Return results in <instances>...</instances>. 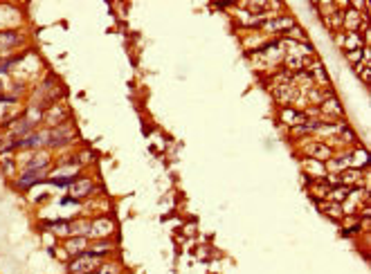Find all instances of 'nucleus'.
<instances>
[{
	"mask_svg": "<svg viewBox=\"0 0 371 274\" xmlns=\"http://www.w3.org/2000/svg\"><path fill=\"white\" fill-rule=\"evenodd\" d=\"M77 139V128H74L72 121H65L61 126L50 128V137H48V151H58V148H70Z\"/></svg>",
	"mask_w": 371,
	"mask_h": 274,
	"instance_id": "1",
	"label": "nucleus"
},
{
	"mask_svg": "<svg viewBox=\"0 0 371 274\" xmlns=\"http://www.w3.org/2000/svg\"><path fill=\"white\" fill-rule=\"evenodd\" d=\"M106 263V258H99V256H92V254H81V256H74L65 263V270L68 274H90L95 270H99L101 265Z\"/></svg>",
	"mask_w": 371,
	"mask_h": 274,
	"instance_id": "2",
	"label": "nucleus"
},
{
	"mask_svg": "<svg viewBox=\"0 0 371 274\" xmlns=\"http://www.w3.org/2000/svg\"><path fill=\"white\" fill-rule=\"evenodd\" d=\"M101 187H97V182L92 178H88V175H79V178L74 180L72 185L68 187V195L72 198V200L81 202V200H88V198H92V193Z\"/></svg>",
	"mask_w": 371,
	"mask_h": 274,
	"instance_id": "3",
	"label": "nucleus"
},
{
	"mask_svg": "<svg viewBox=\"0 0 371 274\" xmlns=\"http://www.w3.org/2000/svg\"><path fill=\"white\" fill-rule=\"evenodd\" d=\"M27 43V36L21 29H0V58L9 56V52L23 48Z\"/></svg>",
	"mask_w": 371,
	"mask_h": 274,
	"instance_id": "4",
	"label": "nucleus"
},
{
	"mask_svg": "<svg viewBox=\"0 0 371 274\" xmlns=\"http://www.w3.org/2000/svg\"><path fill=\"white\" fill-rule=\"evenodd\" d=\"M65 121H72V112L65 104H52L43 110V124L45 128H54V126H61Z\"/></svg>",
	"mask_w": 371,
	"mask_h": 274,
	"instance_id": "5",
	"label": "nucleus"
},
{
	"mask_svg": "<svg viewBox=\"0 0 371 274\" xmlns=\"http://www.w3.org/2000/svg\"><path fill=\"white\" fill-rule=\"evenodd\" d=\"M48 175H50V171H18L16 180H14V187H16L18 191H29L36 185L48 182Z\"/></svg>",
	"mask_w": 371,
	"mask_h": 274,
	"instance_id": "6",
	"label": "nucleus"
},
{
	"mask_svg": "<svg viewBox=\"0 0 371 274\" xmlns=\"http://www.w3.org/2000/svg\"><path fill=\"white\" fill-rule=\"evenodd\" d=\"M117 234V222L111 216L90 218V241L92 238H113Z\"/></svg>",
	"mask_w": 371,
	"mask_h": 274,
	"instance_id": "7",
	"label": "nucleus"
},
{
	"mask_svg": "<svg viewBox=\"0 0 371 274\" xmlns=\"http://www.w3.org/2000/svg\"><path fill=\"white\" fill-rule=\"evenodd\" d=\"M302 151L306 153V158L311 160H317V162H326V160L333 158V148L329 146L326 142H322V139H311V142H304Z\"/></svg>",
	"mask_w": 371,
	"mask_h": 274,
	"instance_id": "8",
	"label": "nucleus"
},
{
	"mask_svg": "<svg viewBox=\"0 0 371 274\" xmlns=\"http://www.w3.org/2000/svg\"><path fill=\"white\" fill-rule=\"evenodd\" d=\"M367 21H369V16L360 14V11L353 9L351 5L342 11V29H344V32H360L362 23H367Z\"/></svg>",
	"mask_w": 371,
	"mask_h": 274,
	"instance_id": "9",
	"label": "nucleus"
},
{
	"mask_svg": "<svg viewBox=\"0 0 371 274\" xmlns=\"http://www.w3.org/2000/svg\"><path fill=\"white\" fill-rule=\"evenodd\" d=\"M115 252H117V243L111 241V238H92L90 245H88V254L99 256V258H106V261Z\"/></svg>",
	"mask_w": 371,
	"mask_h": 274,
	"instance_id": "10",
	"label": "nucleus"
},
{
	"mask_svg": "<svg viewBox=\"0 0 371 274\" xmlns=\"http://www.w3.org/2000/svg\"><path fill=\"white\" fill-rule=\"evenodd\" d=\"M277 117H279V121L288 128L299 126V124H304V121L308 119V115L302 110V108H292V106H281Z\"/></svg>",
	"mask_w": 371,
	"mask_h": 274,
	"instance_id": "11",
	"label": "nucleus"
},
{
	"mask_svg": "<svg viewBox=\"0 0 371 274\" xmlns=\"http://www.w3.org/2000/svg\"><path fill=\"white\" fill-rule=\"evenodd\" d=\"M319 117H322L324 121L344 119V110H342V104L338 101V97H331V99H326V101L319 104Z\"/></svg>",
	"mask_w": 371,
	"mask_h": 274,
	"instance_id": "12",
	"label": "nucleus"
},
{
	"mask_svg": "<svg viewBox=\"0 0 371 274\" xmlns=\"http://www.w3.org/2000/svg\"><path fill=\"white\" fill-rule=\"evenodd\" d=\"M88 245H90V238H86V236H70L63 241V249L68 252L70 258L86 254L88 252Z\"/></svg>",
	"mask_w": 371,
	"mask_h": 274,
	"instance_id": "13",
	"label": "nucleus"
},
{
	"mask_svg": "<svg viewBox=\"0 0 371 274\" xmlns=\"http://www.w3.org/2000/svg\"><path fill=\"white\" fill-rule=\"evenodd\" d=\"M351 164V151H344V153H333V158L324 162V169L326 173H342L344 169H349Z\"/></svg>",
	"mask_w": 371,
	"mask_h": 274,
	"instance_id": "14",
	"label": "nucleus"
},
{
	"mask_svg": "<svg viewBox=\"0 0 371 274\" xmlns=\"http://www.w3.org/2000/svg\"><path fill=\"white\" fill-rule=\"evenodd\" d=\"M315 205H317V209L322 211L326 218H331V220H335V222L344 220V211H342V205H338V202L319 200V202H315Z\"/></svg>",
	"mask_w": 371,
	"mask_h": 274,
	"instance_id": "15",
	"label": "nucleus"
},
{
	"mask_svg": "<svg viewBox=\"0 0 371 274\" xmlns=\"http://www.w3.org/2000/svg\"><path fill=\"white\" fill-rule=\"evenodd\" d=\"M0 173L5 175L7 180H16V175H18V162H16V155H14V153L0 155Z\"/></svg>",
	"mask_w": 371,
	"mask_h": 274,
	"instance_id": "16",
	"label": "nucleus"
},
{
	"mask_svg": "<svg viewBox=\"0 0 371 274\" xmlns=\"http://www.w3.org/2000/svg\"><path fill=\"white\" fill-rule=\"evenodd\" d=\"M70 234H72V236L90 238V218H88V216L72 218V220H70Z\"/></svg>",
	"mask_w": 371,
	"mask_h": 274,
	"instance_id": "17",
	"label": "nucleus"
},
{
	"mask_svg": "<svg viewBox=\"0 0 371 274\" xmlns=\"http://www.w3.org/2000/svg\"><path fill=\"white\" fill-rule=\"evenodd\" d=\"M304 171H306L304 178H311V180H322L326 175L324 162H317V160H311V158L304 160Z\"/></svg>",
	"mask_w": 371,
	"mask_h": 274,
	"instance_id": "18",
	"label": "nucleus"
},
{
	"mask_svg": "<svg viewBox=\"0 0 371 274\" xmlns=\"http://www.w3.org/2000/svg\"><path fill=\"white\" fill-rule=\"evenodd\" d=\"M351 169H360V171H367L369 169V155H367V151L362 146H353V151H351Z\"/></svg>",
	"mask_w": 371,
	"mask_h": 274,
	"instance_id": "19",
	"label": "nucleus"
},
{
	"mask_svg": "<svg viewBox=\"0 0 371 274\" xmlns=\"http://www.w3.org/2000/svg\"><path fill=\"white\" fill-rule=\"evenodd\" d=\"M342 48H344V52H353V50H362L367 48L365 41H362L360 32H342Z\"/></svg>",
	"mask_w": 371,
	"mask_h": 274,
	"instance_id": "20",
	"label": "nucleus"
},
{
	"mask_svg": "<svg viewBox=\"0 0 371 274\" xmlns=\"http://www.w3.org/2000/svg\"><path fill=\"white\" fill-rule=\"evenodd\" d=\"M324 25L329 27L331 32L333 34H338V32H342V9H335V11H331L329 16H324Z\"/></svg>",
	"mask_w": 371,
	"mask_h": 274,
	"instance_id": "21",
	"label": "nucleus"
},
{
	"mask_svg": "<svg viewBox=\"0 0 371 274\" xmlns=\"http://www.w3.org/2000/svg\"><path fill=\"white\" fill-rule=\"evenodd\" d=\"M349 187H344V185H340V187H333V189L329 191V195H326V200H331V202H338V205H342V202L349 198Z\"/></svg>",
	"mask_w": 371,
	"mask_h": 274,
	"instance_id": "22",
	"label": "nucleus"
},
{
	"mask_svg": "<svg viewBox=\"0 0 371 274\" xmlns=\"http://www.w3.org/2000/svg\"><path fill=\"white\" fill-rule=\"evenodd\" d=\"M90 274H122V265L117 263V261H106L99 270H95Z\"/></svg>",
	"mask_w": 371,
	"mask_h": 274,
	"instance_id": "23",
	"label": "nucleus"
},
{
	"mask_svg": "<svg viewBox=\"0 0 371 274\" xmlns=\"http://www.w3.org/2000/svg\"><path fill=\"white\" fill-rule=\"evenodd\" d=\"M95 160H97V155L92 153V151H88V148H84V151H79V153H77V164H79L81 169H84V166H88L90 162H95Z\"/></svg>",
	"mask_w": 371,
	"mask_h": 274,
	"instance_id": "24",
	"label": "nucleus"
},
{
	"mask_svg": "<svg viewBox=\"0 0 371 274\" xmlns=\"http://www.w3.org/2000/svg\"><path fill=\"white\" fill-rule=\"evenodd\" d=\"M360 77H362V81H365V85H371V68H369V65H367V68L360 72Z\"/></svg>",
	"mask_w": 371,
	"mask_h": 274,
	"instance_id": "25",
	"label": "nucleus"
}]
</instances>
